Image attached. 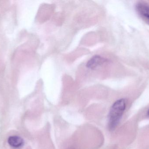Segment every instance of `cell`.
<instances>
[{"mask_svg": "<svg viewBox=\"0 0 149 149\" xmlns=\"http://www.w3.org/2000/svg\"><path fill=\"white\" fill-rule=\"evenodd\" d=\"M126 108V101L124 99H120L113 103L109 114L108 126L110 131H113L117 127Z\"/></svg>", "mask_w": 149, "mask_h": 149, "instance_id": "1", "label": "cell"}, {"mask_svg": "<svg viewBox=\"0 0 149 149\" xmlns=\"http://www.w3.org/2000/svg\"><path fill=\"white\" fill-rule=\"evenodd\" d=\"M136 9L138 15L149 24V4L143 1H139L136 5Z\"/></svg>", "mask_w": 149, "mask_h": 149, "instance_id": "2", "label": "cell"}, {"mask_svg": "<svg viewBox=\"0 0 149 149\" xmlns=\"http://www.w3.org/2000/svg\"><path fill=\"white\" fill-rule=\"evenodd\" d=\"M107 59L99 55H95L91 58L86 64V67L91 70H95L107 62Z\"/></svg>", "mask_w": 149, "mask_h": 149, "instance_id": "3", "label": "cell"}, {"mask_svg": "<svg viewBox=\"0 0 149 149\" xmlns=\"http://www.w3.org/2000/svg\"><path fill=\"white\" fill-rule=\"evenodd\" d=\"M8 143L10 146L17 148L22 147L23 145L24 142L21 137L17 136H13L9 137Z\"/></svg>", "mask_w": 149, "mask_h": 149, "instance_id": "4", "label": "cell"}, {"mask_svg": "<svg viewBox=\"0 0 149 149\" xmlns=\"http://www.w3.org/2000/svg\"><path fill=\"white\" fill-rule=\"evenodd\" d=\"M148 113V115L149 116V109H148V113Z\"/></svg>", "mask_w": 149, "mask_h": 149, "instance_id": "5", "label": "cell"}]
</instances>
